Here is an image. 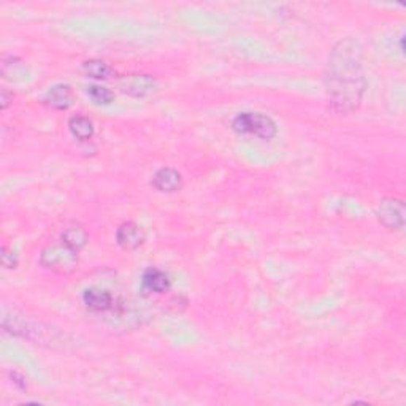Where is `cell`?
Masks as SVG:
<instances>
[{"label":"cell","mask_w":406,"mask_h":406,"mask_svg":"<svg viewBox=\"0 0 406 406\" xmlns=\"http://www.w3.org/2000/svg\"><path fill=\"white\" fill-rule=\"evenodd\" d=\"M325 88L333 111L349 114L360 107L367 89V78L359 41L348 37L333 46L325 75Z\"/></svg>","instance_id":"1"},{"label":"cell","mask_w":406,"mask_h":406,"mask_svg":"<svg viewBox=\"0 0 406 406\" xmlns=\"http://www.w3.org/2000/svg\"><path fill=\"white\" fill-rule=\"evenodd\" d=\"M232 129L240 135H254L262 140H271L278 133L275 121L262 113H240L232 121Z\"/></svg>","instance_id":"2"},{"label":"cell","mask_w":406,"mask_h":406,"mask_svg":"<svg viewBox=\"0 0 406 406\" xmlns=\"http://www.w3.org/2000/svg\"><path fill=\"white\" fill-rule=\"evenodd\" d=\"M40 264L59 275H70L76 270L78 252L64 243L46 246L40 254Z\"/></svg>","instance_id":"3"},{"label":"cell","mask_w":406,"mask_h":406,"mask_svg":"<svg viewBox=\"0 0 406 406\" xmlns=\"http://www.w3.org/2000/svg\"><path fill=\"white\" fill-rule=\"evenodd\" d=\"M119 89L130 97H148L157 89V81L151 75L129 74L119 78Z\"/></svg>","instance_id":"4"},{"label":"cell","mask_w":406,"mask_h":406,"mask_svg":"<svg viewBox=\"0 0 406 406\" xmlns=\"http://www.w3.org/2000/svg\"><path fill=\"white\" fill-rule=\"evenodd\" d=\"M378 219L384 227L400 230L405 226V203L398 198L381 200L378 207Z\"/></svg>","instance_id":"5"},{"label":"cell","mask_w":406,"mask_h":406,"mask_svg":"<svg viewBox=\"0 0 406 406\" xmlns=\"http://www.w3.org/2000/svg\"><path fill=\"white\" fill-rule=\"evenodd\" d=\"M144 234L135 222H123L116 230V243L121 250L135 251L143 245Z\"/></svg>","instance_id":"6"},{"label":"cell","mask_w":406,"mask_h":406,"mask_svg":"<svg viewBox=\"0 0 406 406\" xmlns=\"http://www.w3.org/2000/svg\"><path fill=\"white\" fill-rule=\"evenodd\" d=\"M151 184H153L159 192H178L183 189V177L177 170V168L172 167H162L154 173L153 180H151Z\"/></svg>","instance_id":"7"},{"label":"cell","mask_w":406,"mask_h":406,"mask_svg":"<svg viewBox=\"0 0 406 406\" xmlns=\"http://www.w3.org/2000/svg\"><path fill=\"white\" fill-rule=\"evenodd\" d=\"M83 302L88 310L94 313H105L111 310L114 305L113 295L105 289L100 287H89L83 292Z\"/></svg>","instance_id":"8"},{"label":"cell","mask_w":406,"mask_h":406,"mask_svg":"<svg viewBox=\"0 0 406 406\" xmlns=\"http://www.w3.org/2000/svg\"><path fill=\"white\" fill-rule=\"evenodd\" d=\"M60 241H62L65 246H69L70 250H74L78 252L88 245L89 236H88L86 229H84L80 222L72 221L69 224H65V227L62 229V234H60Z\"/></svg>","instance_id":"9"},{"label":"cell","mask_w":406,"mask_h":406,"mask_svg":"<svg viewBox=\"0 0 406 406\" xmlns=\"http://www.w3.org/2000/svg\"><path fill=\"white\" fill-rule=\"evenodd\" d=\"M142 286L148 294H163L170 289L172 281L165 271L151 266V269L144 270L142 276Z\"/></svg>","instance_id":"10"},{"label":"cell","mask_w":406,"mask_h":406,"mask_svg":"<svg viewBox=\"0 0 406 406\" xmlns=\"http://www.w3.org/2000/svg\"><path fill=\"white\" fill-rule=\"evenodd\" d=\"M43 102L46 107L53 108V110H67L74 102V94H72L70 86L67 84H56L46 90L43 97Z\"/></svg>","instance_id":"11"},{"label":"cell","mask_w":406,"mask_h":406,"mask_svg":"<svg viewBox=\"0 0 406 406\" xmlns=\"http://www.w3.org/2000/svg\"><path fill=\"white\" fill-rule=\"evenodd\" d=\"M69 129L76 140L88 142L94 135V124L89 118L83 114H75L69 119Z\"/></svg>","instance_id":"12"},{"label":"cell","mask_w":406,"mask_h":406,"mask_svg":"<svg viewBox=\"0 0 406 406\" xmlns=\"http://www.w3.org/2000/svg\"><path fill=\"white\" fill-rule=\"evenodd\" d=\"M83 70H84V74H86L90 78H94V80H110V78L113 76V69L110 65H108L107 62H104V60H100V59H90V60H86V62L83 64Z\"/></svg>","instance_id":"13"},{"label":"cell","mask_w":406,"mask_h":406,"mask_svg":"<svg viewBox=\"0 0 406 406\" xmlns=\"http://www.w3.org/2000/svg\"><path fill=\"white\" fill-rule=\"evenodd\" d=\"M26 74V65H24L22 60L20 57L10 56L5 57L2 62V75L8 80H15L16 75H24Z\"/></svg>","instance_id":"14"},{"label":"cell","mask_w":406,"mask_h":406,"mask_svg":"<svg viewBox=\"0 0 406 406\" xmlns=\"http://www.w3.org/2000/svg\"><path fill=\"white\" fill-rule=\"evenodd\" d=\"M88 95L90 97V100H93L95 105H110L114 100L113 90L104 86H99V84H93V86H89Z\"/></svg>","instance_id":"15"},{"label":"cell","mask_w":406,"mask_h":406,"mask_svg":"<svg viewBox=\"0 0 406 406\" xmlns=\"http://www.w3.org/2000/svg\"><path fill=\"white\" fill-rule=\"evenodd\" d=\"M18 256H16V252L15 251H11L8 250V246H4L2 248V265L5 266V269H16L18 266Z\"/></svg>","instance_id":"16"},{"label":"cell","mask_w":406,"mask_h":406,"mask_svg":"<svg viewBox=\"0 0 406 406\" xmlns=\"http://www.w3.org/2000/svg\"><path fill=\"white\" fill-rule=\"evenodd\" d=\"M10 100H13V97L8 95L7 89H2V93H0V107H2V110H7Z\"/></svg>","instance_id":"17"}]
</instances>
